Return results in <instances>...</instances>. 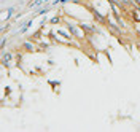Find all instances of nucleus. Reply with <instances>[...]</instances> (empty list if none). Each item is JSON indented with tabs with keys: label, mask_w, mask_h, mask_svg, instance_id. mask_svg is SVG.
Wrapping results in <instances>:
<instances>
[{
	"label": "nucleus",
	"mask_w": 140,
	"mask_h": 132,
	"mask_svg": "<svg viewBox=\"0 0 140 132\" xmlns=\"http://www.w3.org/2000/svg\"><path fill=\"white\" fill-rule=\"evenodd\" d=\"M11 59H13V54L11 53H3V65H10V62H11Z\"/></svg>",
	"instance_id": "nucleus-2"
},
{
	"label": "nucleus",
	"mask_w": 140,
	"mask_h": 132,
	"mask_svg": "<svg viewBox=\"0 0 140 132\" xmlns=\"http://www.w3.org/2000/svg\"><path fill=\"white\" fill-rule=\"evenodd\" d=\"M13 13H14V8H13V6H11V8L8 10V14H6V18H5V21H8V19L11 18V14H13Z\"/></svg>",
	"instance_id": "nucleus-4"
},
{
	"label": "nucleus",
	"mask_w": 140,
	"mask_h": 132,
	"mask_svg": "<svg viewBox=\"0 0 140 132\" xmlns=\"http://www.w3.org/2000/svg\"><path fill=\"white\" fill-rule=\"evenodd\" d=\"M61 21H62V18H52L51 24H57V22H61Z\"/></svg>",
	"instance_id": "nucleus-5"
},
{
	"label": "nucleus",
	"mask_w": 140,
	"mask_h": 132,
	"mask_svg": "<svg viewBox=\"0 0 140 132\" xmlns=\"http://www.w3.org/2000/svg\"><path fill=\"white\" fill-rule=\"evenodd\" d=\"M22 48L26 49V51H35V45L30 43V41H26V43L22 45Z\"/></svg>",
	"instance_id": "nucleus-3"
},
{
	"label": "nucleus",
	"mask_w": 140,
	"mask_h": 132,
	"mask_svg": "<svg viewBox=\"0 0 140 132\" xmlns=\"http://www.w3.org/2000/svg\"><path fill=\"white\" fill-rule=\"evenodd\" d=\"M40 3H41V0H35L34 3H32V8H35V6H38Z\"/></svg>",
	"instance_id": "nucleus-6"
},
{
	"label": "nucleus",
	"mask_w": 140,
	"mask_h": 132,
	"mask_svg": "<svg viewBox=\"0 0 140 132\" xmlns=\"http://www.w3.org/2000/svg\"><path fill=\"white\" fill-rule=\"evenodd\" d=\"M105 26H107V30H108L113 37H121L122 35V30H121V27L119 26H115L113 22H107Z\"/></svg>",
	"instance_id": "nucleus-1"
}]
</instances>
